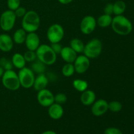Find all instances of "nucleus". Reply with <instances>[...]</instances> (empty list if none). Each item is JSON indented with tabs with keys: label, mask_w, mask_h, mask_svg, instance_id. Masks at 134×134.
Returning <instances> with one entry per match:
<instances>
[{
	"label": "nucleus",
	"mask_w": 134,
	"mask_h": 134,
	"mask_svg": "<svg viewBox=\"0 0 134 134\" xmlns=\"http://www.w3.org/2000/svg\"><path fill=\"white\" fill-rule=\"evenodd\" d=\"M69 47L77 54L82 53L85 48V44L81 39L78 38H73L70 41Z\"/></svg>",
	"instance_id": "22"
},
{
	"label": "nucleus",
	"mask_w": 134,
	"mask_h": 134,
	"mask_svg": "<svg viewBox=\"0 0 134 134\" xmlns=\"http://www.w3.org/2000/svg\"><path fill=\"white\" fill-rule=\"evenodd\" d=\"M104 134H123L120 129L115 127H109L104 131Z\"/></svg>",
	"instance_id": "34"
},
{
	"label": "nucleus",
	"mask_w": 134,
	"mask_h": 134,
	"mask_svg": "<svg viewBox=\"0 0 134 134\" xmlns=\"http://www.w3.org/2000/svg\"><path fill=\"white\" fill-rule=\"evenodd\" d=\"M37 99L42 107H48L54 103V95L51 90L44 88L38 91Z\"/></svg>",
	"instance_id": "10"
},
{
	"label": "nucleus",
	"mask_w": 134,
	"mask_h": 134,
	"mask_svg": "<svg viewBox=\"0 0 134 134\" xmlns=\"http://www.w3.org/2000/svg\"><path fill=\"white\" fill-rule=\"evenodd\" d=\"M14 14H15L16 18H23L26 13H27V10L23 7L20 6L19 7L17 8L15 10H14Z\"/></svg>",
	"instance_id": "32"
},
{
	"label": "nucleus",
	"mask_w": 134,
	"mask_h": 134,
	"mask_svg": "<svg viewBox=\"0 0 134 134\" xmlns=\"http://www.w3.org/2000/svg\"><path fill=\"white\" fill-rule=\"evenodd\" d=\"M73 86L77 91L79 92H82L88 89V83L85 80L77 79L73 81Z\"/></svg>",
	"instance_id": "24"
},
{
	"label": "nucleus",
	"mask_w": 134,
	"mask_h": 134,
	"mask_svg": "<svg viewBox=\"0 0 134 134\" xmlns=\"http://www.w3.org/2000/svg\"><path fill=\"white\" fill-rule=\"evenodd\" d=\"M46 66L47 65L45 64L37 59L35 61L32 62L31 69L34 72V73H37V75L41 74V73H44L45 72Z\"/></svg>",
	"instance_id": "25"
},
{
	"label": "nucleus",
	"mask_w": 134,
	"mask_h": 134,
	"mask_svg": "<svg viewBox=\"0 0 134 134\" xmlns=\"http://www.w3.org/2000/svg\"><path fill=\"white\" fill-rule=\"evenodd\" d=\"M23 56L26 62L32 63L37 60V55L35 51L27 50L24 52Z\"/></svg>",
	"instance_id": "29"
},
{
	"label": "nucleus",
	"mask_w": 134,
	"mask_h": 134,
	"mask_svg": "<svg viewBox=\"0 0 134 134\" xmlns=\"http://www.w3.org/2000/svg\"><path fill=\"white\" fill-rule=\"evenodd\" d=\"M68 101V97L64 93H58L54 96V102L60 105H64Z\"/></svg>",
	"instance_id": "30"
},
{
	"label": "nucleus",
	"mask_w": 134,
	"mask_h": 134,
	"mask_svg": "<svg viewBox=\"0 0 134 134\" xmlns=\"http://www.w3.org/2000/svg\"><path fill=\"white\" fill-rule=\"evenodd\" d=\"M27 33L22 27L17 29L14 31L13 37H12L14 43H16L17 44H22L24 43L26 36H27Z\"/></svg>",
	"instance_id": "20"
},
{
	"label": "nucleus",
	"mask_w": 134,
	"mask_h": 134,
	"mask_svg": "<svg viewBox=\"0 0 134 134\" xmlns=\"http://www.w3.org/2000/svg\"><path fill=\"white\" fill-rule=\"evenodd\" d=\"M73 65H74L76 73L78 74H83L86 73L90 68V59L84 54L79 55V56H77V58L73 62Z\"/></svg>",
	"instance_id": "11"
},
{
	"label": "nucleus",
	"mask_w": 134,
	"mask_h": 134,
	"mask_svg": "<svg viewBox=\"0 0 134 134\" xmlns=\"http://www.w3.org/2000/svg\"><path fill=\"white\" fill-rule=\"evenodd\" d=\"M58 1L62 5H68V4L71 3L73 0H58Z\"/></svg>",
	"instance_id": "36"
},
{
	"label": "nucleus",
	"mask_w": 134,
	"mask_h": 134,
	"mask_svg": "<svg viewBox=\"0 0 134 134\" xmlns=\"http://www.w3.org/2000/svg\"><path fill=\"white\" fill-rule=\"evenodd\" d=\"M14 12L11 10H5L0 16V27L4 31L12 30L15 25L16 20Z\"/></svg>",
	"instance_id": "7"
},
{
	"label": "nucleus",
	"mask_w": 134,
	"mask_h": 134,
	"mask_svg": "<svg viewBox=\"0 0 134 134\" xmlns=\"http://www.w3.org/2000/svg\"><path fill=\"white\" fill-rule=\"evenodd\" d=\"M109 103L103 99H99L96 100L91 105V112L95 116H101L105 115L108 109Z\"/></svg>",
	"instance_id": "12"
},
{
	"label": "nucleus",
	"mask_w": 134,
	"mask_h": 134,
	"mask_svg": "<svg viewBox=\"0 0 134 134\" xmlns=\"http://www.w3.org/2000/svg\"><path fill=\"white\" fill-rule=\"evenodd\" d=\"M113 4V14L116 15H121L125 12L126 5L122 0H118Z\"/></svg>",
	"instance_id": "23"
},
{
	"label": "nucleus",
	"mask_w": 134,
	"mask_h": 134,
	"mask_svg": "<svg viewBox=\"0 0 134 134\" xmlns=\"http://www.w3.org/2000/svg\"><path fill=\"white\" fill-rule=\"evenodd\" d=\"M102 42L97 38H94L85 44L82 53L89 59H95L99 57L102 53Z\"/></svg>",
	"instance_id": "5"
},
{
	"label": "nucleus",
	"mask_w": 134,
	"mask_h": 134,
	"mask_svg": "<svg viewBox=\"0 0 134 134\" xmlns=\"http://www.w3.org/2000/svg\"><path fill=\"white\" fill-rule=\"evenodd\" d=\"M20 86L26 89L33 87L35 76V73L31 69V68L24 67L22 69H19L18 73Z\"/></svg>",
	"instance_id": "6"
},
{
	"label": "nucleus",
	"mask_w": 134,
	"mask_h": 134,
	"mask_svg": "<svg viewBox=\"0 0 134 134\" xmlns=\"http://www.w3.org/2000/svg\"><path fill=\"white\" fill-rule=\"evenodd\" d=\"M64 27L59 24H53L48 28L47 37L51 43H60L64 37Z\"/></svg>",
	"instance_id": "8"
},
{
	"label": "nucleus",
	"mask_w": 134,
	"mask_h": 134,
	"mask_svg": "<svg viewBox=\"0 0 134 134\" xmlns=\"http://www.w3.org/2000/svg\"><path fill=\"white\" fill-rule=\"evenodd\" d=\"M7 5L9 10L14 11L17 8L20 6V0H7Z\"/></svg>",
	"instance_id": "31"
},
{
	"label": "nucleus",
	"mask_w": 134,
	"mask_h": 134,
	"mask_svg": "<svg viewBox=\"0 0 134 134\" xmlns=\"http://www.w3.org/2000/svg\"><path fill=\"white\" fill-rule=\"evenodd\" d=\"M96 26V19L93 16H85L80 23V30L85 35H89L95 30Z\"/></svg>",
	"instance_id": "9"
},
{
	"label": "nucleus",
	"mask_w": 134,
	"mask_h": 134,
	"mask_svg": "<svg viewBox=\"0 0 134 134\" xmlns=\"http://www.w3.org/2000/svg\"><path fill=\"white\" fill-rule=\"evenodd\" d=\"M41 134H57L55 132L52 130H47L43 132V133H41Z\"/></svg>",
	"instance_id": "37"
},
{
	"label": "nucleus",
	"mask_w": 134,
	"mask_h": 134,
	"mask_svg": "<svg viewBox=\"0 0 134 134\" xmlns=\"http://www.w3.org/2000/svg\"><path fill=\"white\" fill-rule=\"evenodd\" d=\"M113 17L111 15H108V14H103L99 16L96 20L97 25L102 28H105V27L111 26V23H112Z\"/></svg>",
	"instance_id": "21"
},
{
	"label": "nucleus",
	"mask_w": 134,
	"mask_h": 134,
	"mask_svg": "<svg viewBox=\"0 0 134 134\" xmlns=\"http://www.w3.org/2000/svg\"><path fill=\"white\" fill-rule=\"evenodd\" d=\"M35 52L37 59L46 65H53L57 60V54L48 44H41Z\"/></svg>",
	"instance_id": "3"
},
{
	"label": "nucleus",
	"mask_w": 134,
	"mask_h": 134,
	"mask_svg": "<svg viewBox=\"0 0 134 134\" xmlns=\"http://www.w3.org/2000/svg\"><path fill=\"white\" fill-rule=\"evenodd\" d=\"M27 50L36 51L40 46V38L36 32L27 33L24 42Z\"/></svg>",
	"instance_id": "13"
},
{
	"label": "nucleus",
	"mask_w": 134,
	"mask_h": 134,
	"mask_svg": "<svg viewBox=\"0 0 134 134\" xmlns=\"http://www.w3.org/2000/svg\"><path fill=\"white\" fill-rule=\"evenodd\" d=\"M14 46L13 38L7 34H0V51L8 52L11 51Z\"/></svg>",
	"instance_id": "14"
},
{
	"label": "nucleus",
	"mask_w": 134,
	"mask_h": 134,
	"mask_svg": "<svg viewBox=\"0 0 134 134\" xmlns=\"http://www.w3.org/2000/svg\"><path fill=\"white\" fill-rule=\"evenodd\" d=\"M48 79L44 73L38 74L37 77H35V81H34L33 88L36 91H39L43 89L47 88V86L48 85Z\"/></svg>",
	"instance_id": "18"
},
{
	"label": "nucleus",
	"mask_w": 134,
	"mask_h": 134,
	"mask_svg": "<svg viewBox=\"0 0 134 134\" xmlns=\"http://www.w3.org/2000/svg\"><path fill=\"white\" fill-rule=\"evenodd\" d=\"M51 47L52 48V49L53 50L54 52L56 54H60V52H61L62 49L63 47L62 45V44L60 43H51Z\"/></svg>",
	"instance_id": "33"
},
{
	"label": "nucleus",
	"mask_w": 134,
	"mask_h": 134,
	"mask_svg": "<svg viewBox=\"0 0 134 134\" xmlns=\"http://www.w3.org/2000/svg\"><path fill=\"white\" fill-rule=\"evenodd\" d=\"M111 28L119 35H128L133 30L132 22L124 15H116L113 18Z\"/></svg>",
	"instance_id": "1"
},
{
	"label": "nucleus",
	"mask_w": 134,
	"mask_h": 134,
	"mask_svg": "<svg viewBox=\"0 0 134 134\" xmlns=\"http://www.w3.org/2000/svg\"><path fill=\"white\" fill-rule=\"evenodd\" d=\"M1 82L5 88L10 91H16L20 88L18 73L13 69L5 71L1 77Z\"/></svg>",
	"instance_id": "4"
},
{
	"label": "nucleus",
	"mask_w": 134,
	"mask_h": 134,
	"mask_svg": "<svg viewBox=\"0 0 134 134\" xmlns=\"http://www.w3.org/2000/svg\"><path fill=\"white\" fill-rule=\"evenodd\" d=\"M11 62L13 67L18 69H21L26 67V62L24 58L23 54L20 53H15L12 56Z\"/></svg>",
	"instance_id": "19"
},
{
	"label": "nucleus",
	"mask_w": 134,
	"mask_h": 134,
	"mask_svg": "<svg viewBox=\"0 0 134 134\" xmlns=\"http://www.w3.org/2000/svg\"><path fill=\"white\" fill-rule=\"evenodd\" d=\"M48 108V115L53 120H59L64 115V110L62 105L54 102Z\"/></svg>",
	"instance_id": "15"
},
{
	"label": "nucleus",
	"mask_w": 134,
	"mask_h": 134,
	"mask_svg": "<svg viewBox=\"0 0 134 134\" xmlns=\"http://www.w3.org/2000/svg\"><path fill=\"white\" fill-rule=\"evenodd\" d=\"M102 1H108V0H102Z\"/></svg>",
	"instance_id": "39"
},
{
	"label": "nucleus",
	"mask_w": 134,
	"mask_h": 134,
	"mask_svg": "<svg viewBox=\"0 0 134 134\" xmlns=\"http://www.w3.org/2000/svg\"><path fill=\"white\" fill-rule=\"evenodd\" d=\"M4 72H5V70H4V69H3L1 66H0V79H1V77H2Z\"/></svg>",
	"instance_id": "38"
},
{
	"label": "nucleus",
	"mask_w": 134,
	"mask_h": 134,
	"mask_svg": "<svg viewBox=\"0 0 134 134\" xmlns=\"http://www.w3.org/2000/svg\"><path fill=\"white\" fill-rule=\"evenodd\" d=\"M41 25L40 16L34 10L27 11L22 20V27L27 33L36 32Z\"/></svg>",
	"instance_id": "2"
},
{
	"label": "nucleus",
	"mask_w": 134,
	"mask_h": 134,
	"mask_svg": "<svg viewBox=\"0 0 134 134\" xmlns=\"http://www.w3.org/2000/svg\"><path fill=\"white\" fill-rule=\"evenodd\" d=\"M103 12L104 14H108V15H112L113 14V4L108 3L105 6L103 9Z\"/></svg>",
	"instance_id": "35"
},
{
	"label": "nucleus",
	"mask_w": 134,
	"mask_h": 134,
	"mask_svg": "<svg viewBox=\"0 0 134 134\" xmlns=\"http://www.w3.org/2000/svg\"><path fill=\"white\" fill-rule=\"evenodd\" d=\"M28 134H34V133H28Z\"/></svg>",
	"instance_id": "40"
},
{
	"label": "nucleus",
	"mask_w": 134,
	"mask_h": 134,
	"mask_svg": "<svg viewBox=\"0 0 134 134\" xmlns=\"http://www.w3.org/2000/svg\"><path fill=\"white\" fill-rule=\"evenodd\" d=\"M60 54L64 61L66 63H71V64H73L77 57V52L73 51L69 46L63 47Z\"/></svg>",
	"instance_id": "17"
},
{
	"label": "nucleus",
	"mask_w": 134,
	"mask_h": 134,
	"mask_svg": "<svg viewBox=\"0 0 134 134\" xmlns=\"http://www.w3.org/2000/svg\"><path fill=\"white\" fill-rule=\"evenodd\" d=\"M0 66L5 71L10 70V69H13V68L11 60H9L4 57L0 58Z\"/></svg>",
	"instance_id": "28"
},
{
	"label": "nucleus",
	"mask_w": 134,
	"mask_h": 134,
	"mask_svg": "<svg viewBox=\"0 0 134 134\" xmlns=\"http://www.w3.org/2000/svg\"><path fill=\"white\" fill-rule=\"evenodd\" d=\"M108 109L113 113H118L122 109V105L119 101H112L109 103Z\"/></svg>",
	"instance_id": "27"
},
{
	"label": "nucleus",
	"mask_w": 134,
	"mask_h": 134,
	"mask_svg": "<svg viewBox=\"0 0 134 134\" xmlns=\"http://www.w3.org/2000/svg\"><path fill=\"white\" fill-rule=\"evenodd\" d=\"M62 75L65 77H70L75 73V69L73 64L71 63H66L62 69Z\"/></svg>",
	"instance_id": "26"
},
{
	"label": "nucleus",
	"mask_w": 134,
	"mask_h": 134,
	"mask_svg": "<svg viewBox=\"0 0 134 134\" xmlns=\"http://www.w3.org/2000/svg\"><path fill=\"white\" fill-rule=\"evenodd\" d=\"M81 93L80 101L83 105L91 106L96 99V95L93 90L87 89Z\"/></svg>",
	"instance_id": "16"
}]
</instances>
